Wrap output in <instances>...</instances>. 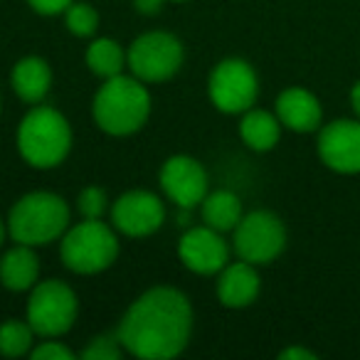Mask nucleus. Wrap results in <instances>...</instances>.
I'll list each match as a JSON object with an SVG mask.
<instances>
[{
  "label": "nucleus",
  "instance_id": "1",
  "mask_svg": "<svg viewBox=\"0 0 360 360\" xmlns=\"http://www.w3.org/2000/svg\"><path fill=\"white\" fill-rule=\"evenodd\" d=\"M191 330V301L178 289L155 286L126 311L116 335L126 353L143 360H165L186 350Z\"/></svg>",
  "mask_w": 360,
  "mask_h": 360
},
{
  "label": "nucleus",
  "instance_id": "2",
  "mask_svg": "<svg viewBox=\"0 0 360 360\" xmlns=\"http://www.w3.org/2000/svg\"><path fill=\"white\" fill-rule=\"evenodd\" d=\"M150 114V94L141 79L111 77L94 96V119L111 136H129L146 124Z\"/></svg>",
  "mask_w": 360,
  "mask_h": 360
},
{
  "label": "nucleus",
  "instance_id": "3",
  "mask_svg": "<svg viewBox=\"0 0 360 360\" xmlns=\"http://www.w3.org/2000/svg\"><path fill=\"white\" fill-rule=\"evenodd\" d=\"M18 148L35 168H55L72 148V131L67 119L50 106H37L22 119L18 131Z\"/></svg>",
  "mask_w": 360,
  "mask_h": 360
},
{
  "label": "nucleus",
  "instance_id": "4",
  "mask_svg": "<svg viewBox=\"0 0 360 360\" xmlns=\"http://www.w3.org/2000/svg\"><path fill=\"white\" fill-rule=\"evenodd\" d=\"M70 225V207L60 195L30 193L11 210V237L18 245H50Z\"/></svg>",
  "mask_w": 360,
  "mask_h": 360
},
{
  "label": "nucleus",
  "instance_id": "5",
  "mask_svg": "<svg viewBox=\"0 0 360 360\" xmlns=\"http://www.w3.org/2000/svg\"><path fill=\"white\" fill-rule=\"evenodd\" d=\"M119 255V242L111 227L99 220H84L62 240V262L77 274H96L109 269Z\"/></svg>",
  "mask_w": 360,
  "mask_h": 360
},
{
  "label": "nucleus",
  "instance_id": "6",
  "mask_svg": "<svg viewBox=\"0 0 360 360\" xmlns=\"http://www.w3.org/2000/svg\"><path fill=\"white\" fill-rule=\"evenodd\" d=\"M286 227L274 212L255 210L235 227V252L250 264H269L284 252Z\"/></svg>",
  "mask_w": 360,
  "mask_h": 360
},
{
  "label": "nucleus",
  "instance_id": "7",
  "mask_svg": "<svg viewBox=\"0 0 360 360\" xmlns=\"http://www.w3.org/2000/svg\"><path fill=\"white\" fill-rule=\"evenodd\" d=\"M77 319V296L62 281H42L27 304V323L37 335L55 338L72 328Z\"/></svg>",
  "mask_w": 360,
  "mask_h": 360
},
{
  "label": "nucleus",
  "instance_id": "8",
  "mask_svg": "<svg viewBox=\"0 0 360 360\" xmlns=\"http://www.w3.org/2000/svg\"><path fill=\"white\" fill-rule=\"evenodd\" d=\"M136 79L141 82H165L183 65V45L168 32H148L131 45L126 55Z\"/></svg>",
  "mask_w": 360,
  "mask_h": 360
},
{
  "label": "nucleus",
  "instance_id": "9",
  "mask_svg": "<svg viewBox=\"0 0 360 360\" xmlns=\"http://www.w3.org/2000/svg\"><path fill=\"white\" fill-rule=\"evenodd\" d=\"M210 101L225 114L250 111L259 94L257 75L245 60H225L210 75Z\"/></svg>",
  "mask_w": 360,
  "mask_h": 360
},
{
  "label": "nucleus",
  "instance_id": "10",
  "mask_svg": "<svg viewBox=\"0 0 360 360\" xmlns=\"http://www.w3.org/2000/svg\"><path fill=\"white\" fill-rule=\"evenodd\" d=\"M319 158L340 175L360 173V119H335L319 131Z\"/></svg>",
  "mask_w": 360,
  "mask_h": 360
},
{
  "label": "nucleus",
  "instance_id": "11",
  "mask_svg": "<svg viewBox=\"0 0 360 360\" xmlns=\"http://www.w3.org/2000/svg\"><path fill=\"white\" fill-rule=\"evenodd\" d=\"M160 188L180 210H193L207 195V173L191 155H173L160 170Z\"/></svg>",
  "mask_w": 360,
  "mask_h": 360
},
{
  "label": "nucleus",
  "instance_id": "12",
  "mask_svg": "<svg viewBox=\"0 0 360 360\" xmlns=\"http://www.w3.org/2000/svg\"><path fill=\"white\" fill-rule=\"evenodd\" d=\"M116 230L129 237H148L163 225L165 210L163 202L148 191H131L116 200L111 210Z\"/></svg>",
  "mask_w": 360,
  "mask_h": 360
},
{
  "label": "nucleus",
  "instance_id": "13",
  "mask_svg": "<svg viewBox=\"0 0 360 360\" xmlns=\"http://www.w3.org/2000/svg\"><path fill=\"white\" fill-rule=\"evenodd\" d=\"M180 262L195 274H215L225 269L230 259V247L212 227H193L183 235L178 247Z\"/></svg>",
  "mask_w": 360,
  "mask_h": 360
},
{
  "label": "nucleus",
  "instance_id": "14",
  "mask_svg": "<svg viewBox=\"0 0 360 360\" xmlns=\"http://www.w3.org/2000/svg\"><path fill=\"white\" fill-rule=\"evenodd\" d=\"M276 116L286 129L296 131V134H311V131L321 129L323 109L309 89L291 86V89L281 91L276 99Z\"/></svg>",
  "mask_w": 360,
  "mask_h": 360
},
{
  "label": "nucleus",
  "instance_id": "15",
  "mask_svg": "<svg viewBox=\"0 0 360 360\" xmlns=\"http://www.w3.org/2000/svg\"><path fill=\"white\" fill-rule=\"evenodd\" d=\"M217 296L227 309H245L259 296V274L250 262H237L225 266L217 281Z\"/></svg>",
  "mask_w": 360,
  "mask_h": 360
},
{
  "label": "nucleus",
  "instance_id": "16",
  "mask_svg": "<svg viewBox=\"0 0 360 360\" xmlns=\"http://www.w3.org/2000/svg\"><path fill=\"white\" fill-rule=\"evenodd\" d=\"M52 84L50 65L40 57H25L13 70V89L27 104H40Z\"/></svg>",
  "mask_w": 360,
  "mask_h": 360
},
{
  "label": "nucleus",
  "instance_id": "17",
  "mask_svg": "<svg viewBox=\"0 0 360 360\" xmlns=\"http://www.w3.org/2000/svg\"><path fill=\"white\" fill-rule=\"evenodd\" d=\"M40 274V262L30 245H18L0 259V281L11 291H25L35 286Z\"/></svg>",
  "mask_w": 360,
  "mask_h": 360
},
{
  "label": "nucleus",
  "instance_id": "18",
  "mask_svg": "<svg viewBox=\"0 0 360 360\" xmlns=\"http://www.w3.org/2000/svg\"><path fill=\"white\" fill-rule=\"evenodd\" d=\"M240 134H242V141H245L252 150H271L279 143L281 121H279V116L269 114V111L250 109L240 124Z\"/></svg>",
  "mask_w": 360,
  "mask_h": 360
},
{
  "label": "nucleus",
  "instance_id": "19",
  "mask_svg": "<svg viewBox=\"0 0 360 360\" xmlns=\"http://www.w3.org/2000/svg\"><path fill=\"white\" fill-rule=\"evenodd\" d=\"M202 220L217 232L235 230L242 220V202L235 193L215 191L202 200Z\"/></svg>",
  "mask_w": 360,
  "mask_h": 360
},
{
  "label": "nucleus",
  "instance_id": "20",
  "mask_svg": "<svg viewBox=\"0 0 360 360\" xmlns=\"http://www.w3.org/2000/svg\"><path fill=\"white\" fill-rule=\"evenodd\" d=\"M124 52L116 45L114 40H96L89 45L86 50V65L94 72L96 77H104V79H111V77L121 75V67H124Z\"/></svg>",
  "mask_w": 360,
  "mask_h": 360
},
{
  "label": "nucleus",
  "instance_id": "21",
  "mask_svg": "<svg viewBox=\"0 0 360 360\" xmlns=\"http://www.w3.org/2000/svg\"><path fill=\"white\" fill-rule=\"evenodd\" d=\"M32 330L30 323H22V321H6L0 326V353L8 355V358H18V355H25L32 348Z\"/></svg>",
  "mask_w": 360,
  "mask_h": 360
},
{
  "label": "nucleus",
  "instance_id": "22",
  "mask_svg": "<svg viewBox=\"0 0 360 360\" xmlns=\"http://www.w3.org/2000/svg\"><path fill=\"white\" fill-rule=\"evenodd\" d=\"M65 13H67V27H70L72 35L89 37L96 32L99 15H96V11L91 6H86V3H72Z\"/></svg>",
  "mask_w": 360,
  "mask_h": 360
},
{
  "label": "nucleus",
  "instance_id": "23",
  "mask_svg": "<svg viewBox=\"0 0 360 360\" xmlns=\"http://www.w3.org/2000/svg\"><path fill=\"white\" fill-rule=\"evenodd\" d=\"M124 353V345H121L119 335H99L84 348L82 358L84 360H119Z\"/></svg>",
  "mask_w": 360,
  "mask_h": 360
},
{
  "label": "nucleus",
  "instance_id": "24",
  "mask_svg": "<svg viewBox=\"0 0 360 360\" xmlns=\"http://www.w3.org/2000/svg\"><path fill=\"white\" fill-rule=\"evenodd\" d=\"M106 210V193L101 188H84L79 195V212L84 220H99Z\"/></svg>",
  "mask_w": 360,
  "mask_h": 360
},
{
  "label": "nucleus",
  "instance_id": "25",
  "mask_svg": "<svg viewBox=\"0 0 360 360\" xmlns=\"http://www.w3.org/2000/svg\"><path fill=\"white\" fill-rule=\"evenodd\" d=\"M32 360H72V350L62 343H42L32 350Z\"/></svg>",
  "mask_w": 360,
  "mask_h": 360
},
{
  "label": "nucleus",
  "instance_id": "26",
  "mask_svg": "<svg viewBox=\"0 0 360 360\" xmlns=\"http://www.w3.org/2000/svg\"><path fill=\"white\" fill-rule=\"evenodd\" d=\"M27 3L32 6V11L42 13V15H57L72 6V0H27Z\"/></svg>",
  "mask_w": 360,
  "mask_h": 360
},
{
  "label": "nucleus",
  "instance_id": "27",
  "mask_svg": "<svg viewBox=\"0 0 360 360\" xmlns=\"http://www.w3.org/2000/svg\"><path fill=\"white\" fill-rule=\"evenodd\" d=\"M281 360H316L314 350H306V348H286L279 353Z\"/></svg>",
  "mask_w": 360,
  "mask_h": 360
},
{
  "label": "nucleus",
  "instance_id": "28",
  "mask_svg": "<svg viewBox=\"0 0 360 360\" xmlns=\"http://www.w3.org/2000/svg\"><path fill=\"white\" fill-rule=\"evenodd\" d=\"M136 11L146 13V15H155V13L160 11V6H163V0H134Z\"/></svg>",
  "mask_w": 360,
  "mask_h": 360
},
{
  "label": "nucleus",
  "instance_id": "29",
  "mask_svg": "<svg viewBox=\"0 0 360 360\" xmlns=\"http://www.w3.org/2000/svg\"><path fill=\"white\" fill-rule=\"evenodd\" d=\"M350 104H353V111L355 116L360 119V79L353 84V89H350Z\"/></svg>",
  "mask_w": 360,
  "mask_h": 360
},
{
  "label": "nucleus",
  "instance_id": "30",
  "mask_svg": "<svg viewBox=\"0 0 360 360\" xmlns=\"http://www.w3.org/2000/svg\"><path fill=\"white\" fill-rule=\"evenodd\" d=\"M3 237H6V230H3V220H0V245H3Z\"/></svg>",
  "mask_w": 360,
  "mask_h": 360
},
{
  "label": "nucleus",
  "instance_id": "31",
  "mask_svg": "<svg viewBox=\"0 0 360 360\" xmlns=\"http://www.w3.org/2000/svg\"><path fill=\"white\" fill-rule=\"evenodd\" d=\"M175 3H180V0H175Z\"/></svg>",
  "mask_w": 360,
  "mask_h": 360
}]
</instances>
